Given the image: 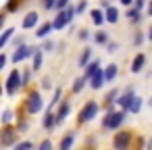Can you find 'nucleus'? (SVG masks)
Returning a JSON list of instances; mask_svg holds the SVG:
<instances>
[{
    "label": "nucleus",
    "instance_id": "nucleus-17",
    "mask_svg": "<svg viewBox=\"0 0 152 150\" xmlns=\"http://www.w3.org/2000/svg\"><path fill=\"white\" fill-rule=\"evenodd\" d=\"M115 75H117V65H108V67H106V71H104L106 81H113V79H115Z\"/></svg>",
    "mask_w": 152,
    "mask_h": 150
},
{
    "label": "nucleus",
    "instance_id": "nucleus-42",
    "mask_svg": "<svg viewBox=\"0 0 152 150\" xmlns=\"http://www.w3.org/2000/svg\"><path fill=\"white\" fill-rule=\"evenodd\" d=\"M150 104H152V100H150Z\"/></svg>",
    "mask_w": 152,
    "mask_h": 150
},
{
    "label": "nucleus",
    "instance_id": "nucleus-21",
    "mask_svg": "<svg viewBox=\"0 0 152 150\" xmlns=\"http://www.w3.org/2000/svg\"><path fill=\"white\" fill-rule=\"evenodd\" d=\"M127 17H129L131 23H137V21H140V11H137V9H131V11L127 13Z\"/></svg>",
    "mask_w": 152,
    "mask_h": 150
},
{
    "label": "nucleus",
    "instance_id": "nucleus-23",
    "mask_svg": "<svg viewBox=\"0 0 152 150\" xmlns=\"http://www.w3.org/2000/svg\"><path fill=\"white\" fill-rule=\"evenodd\" d=\"M13 34H15V29H7V31L2 34V38H0V46H4V44L11 40V36H13Z\"/></svg>",
    "mask_w": 152,
    "mask_h": 150
},
{
    "label": "nucleus",
    "instance_id": "nucleus-31",
    "mask_svg": "<svg viewBox=\"0 0 152 150\" xmlns=\"http://www.w3.org/2000/svg\"><path fill=\"white\" fill-rule=\"evenodd\" d=\"M86 9H88V2H86V0H81V2L77 4V13H83Z\"/></svg>",
    "mask_w": 152,
    "mask_h": 150
},
{
    "label": "nucleus",
    "instance_id": "nucleus-11",
    "mask_svg": "<svg viewBox=\"0 0 152 150\" xmlns=\"http://www.w3.org/2000/svg\"><path fill=\"white\" fill-rule=\"evenodd\" d=\"M69 110H71L69 102H63V104H61V108H58V113H56V123H58V121H65V117L69 115Z\"/></svg>",
    "mask_w": 152,
    "mask_h": 150
},
{
    "label": "nucleus",
    "instance_id": "nucleus-40",
    "mask_svg": "<svg viewBox=\"0 0 152 150\" xmlns=\"http://www.w3.org/2000/svg\"><path fill=\"white\" fill-rule=\"evenodd\" d=\"M148 13H150V15H152V2H150V4H148Z\"/></svg>",
    "mask_w": 152,
    "mask_h": 150
},
{
    "label": "nucleus",
    "instance_id": "nucleus-7",
    "mask_svg": "<svg viewBox=\"0 0 152 150\" xmlns=\"http://www.w3.org/2000/svg\"><path fill=\"white\" fill-rule=\"evenodd\" d=\"M129 140H131L129 131H121V133H117V138H115V148H117V150H127Z\"/></svg>",
    "mask_w": 152,
    "mask_h": 150
},
{
    "label": "nucleus",
    "instance_id": "nucleus-33",
    "mask_svg": "<svg viewBox=\"0 0 152 150\" xmlns=\"http://www.w3.org/2000/svg\"><path fill=\"white\" fill-rule=\"evenodd\" d=\"M11 119H13V115L7 110V113H4V117H2V121H4V123H11Z\"/></svg>",
    "mask_w": 152,
    "mask_h": 150
},
{
    "label": "nucleus",
    "instance_id": "nucleus-15",
    "mask_svg": "<svg viewBox=\"0 0 152 150\" xmlns=\"http://www.w3.org/2000/svg\"><path fill=\"white\" fill-rule=\"evenodd\" d=\"M98 71H100V69H98V63H90V65H88V69H86V75H83V77H86V79H90V77H94Z\"/></svg>",
    "mask_w": 152,
    "mask_h": 150
},
{
    "label": "nucleus",
    "instance_id": "nucleus-18",
    "mask_svg": "<svg viewBox=\"0 0 152 150\" xmlns=\"http://www.w3.org/2000/svg\"><path fill=\"white\" fill-rule=\"evenodd\" d=\"M54 123H56V115H52V113L48 110V113H46V117H44V127L48 129V127H52Z\"/></svg>",
    "mask_w": 152,
    "mask_h": 150
},
{
    "label": "nucleus",
    "instance_id": "nucleus-29",
    "mask_svg": "<svg viewBox=\"0 0 152 150\" xmlns=\"http://www.w3.org/2000/svg\"><path fill=\"white\" fill-rule=\"evenodd\" d=\"M34 146H31V142H21L19 146H17V150H31Z\"/></svg>",
    "mask_w": 152,
    "mask_h": 150
},
{
    "label": "nucleus",
    "instance_id": "nucleus-4",
    "mask_svg": "<svg viewBox=\"0 0 152 150\" xmlns=\"http://www.w3.org/2000/svg\"><path fill=\"white\" fill-rule=\"evenodd\" d=\"M96 113H98V104H96V102H88V104L81 108V113H79V121H81V123H83V121H90V119L96 117Z\"/></svg>",
    "mask_w": 152,
    "mask_h": 150
},
{
    "label": "nucleus",
    "instance_id": "nucleus-41",
    "mask_svg": "<svg viewBox=\"0 0 152 150\" xmlns=\"http://www.w3.org/2000/svg\"><path fill=\"white\" fill-rule=\"evenodd\" d=\"M148 36H150V40H152V27H150V34H148Z\"/></svg>",
    "mask_w": 152,
    "mask_h": 150
},
{
    "label": "nucleus",
    "instance_id": "nucleus-38",
    "mask_svg": "<svg viewBox=\"0 0 152 150\" xmlns=\"http://www.w3.org/2000/svg\"><path fill=\"white\" fill-rule=\"evenodd\" d=\"M88 36H90V34H88V31H86V29H83V31H79V38H83V40H86V38H88Z\"/></svg>",
    "mask_w": 152,
    "mask_h": 150
},
{
    "label": "nucleus",
    "instance_id": "nucleus-26",
    "mask_svg": "<svg viewBox=\"0 0 152 150\" xmlns=\"http://www.w3.org/2000/svg\"><path fill=\"white\" fill-rule=\"evenodd\" d=\"M86 81H88L86 77H79V79L75 81V86H73V92H81V88L86 86Z\"/></svg>",
    "mask_w": 152,
    "mask_h": 150
},
{
    "label": "nucleus",
    "instance_id": "nucleus-35",
    "mask_svg": "<svg viewBox=\"0 0 152 150\" xmlns=\"http://www.w3.org/2000/svg\"><path fill=\"white\" fill-rule=\"evenodd\" d=\"M7 65V54H2V56H0V69H2Z\"/></svg>",
    "mask_w": 152,
    "mask_h": 150
},
{
    "label": "nucleus",
    "instance_id": "nucleus-5",
    "mask_svg": "<svg viewBox=\"0 0 152 150\" xmlns=\"http://www.w3.org/2000/svg\"><path fill=\"white\" fill-rule=\"evenodd\" d=\"M40 108H42V96H40V92H31L27 96V110L29 113H38Z\"/></svg>",
    "mask_w": 152,
    "mask_h": 150
},
{
    "label": "nucleus",
    "instance_id": "nucleus-14",
    "mask_svg": "<svg viewBox=\"0 0 152 150\" xmlns=\"http://www.w3.org/2000/svg\"><path fill=\"white\" fill-rule=\"evenodd\" d=\"M104 19H106V15H104L102 11H98V9H96V11H92V21H94L96 25H102V21H104Z\"/></svg>",
    "mask_w": 152,
    "mask_h": 150
},
{
    "label": "nucleus",
    "instance_id": "nucleus-39",
    "mask_svg": "<svg viewBox=\"0 0 152 150\" xmlns=\"http://www.w3.org/2000/svg\"><path fill=\"white\" fill-rule=\"evenodd\" d=\"M121 2H123V4H127V7H129V4H131V2H133V0H121Z\"/></svg>",
    "mask_w": 152,
    "mask_h": 150
},
{
    "label": "nucleus",
    "instance_id": "nucleus-19",
    "mask_svg": "<svg viewBox=\"0 0 152 150\" xmlns=\"http://www.w3.org/2000/svg\"><path fill=\"white\" fill-rule=\"evenodd\" d=\"M90 54H92V52H90V48H86V50H83V54L79 56V67H88V61H90Z\"/></svg>",
    "mask_w": 152,
    "mask_h": 150
},
{
    "label": "nucleus",
    "instance_id": "nucleus-22",
    "mask_svg": "<svg viewBox=\"0 0 152 150\" xmlns=\"http://www.w3.org/2000/svg\"><path fill=\"white\" fill-rule=\"evenodd\" d=\"M140 106H142V100H140L137 96H133V100H131V106H129V110H131V113H137V110H140Z\"/></svg>",
    "mask_w": 152,
    "mask_h": 150
},
{
    "label": "nucleus",
    "instance_id": "nucleus-36",
    "mask_svg": "<svg viewBox=\"0 0 152 150\" xmlns=\"http://www.w3.org/2000/svg\"><path fill=\"white\" fill-rule=\"evenodd\" d=\"M52 46H54L52 42H44V50H52Z\"/></svg>",
    "mask_w": 152,
    "mask_h": 150
},
{
    "label": "nucleus",
    "instance_id": "nucleus-24",
    "mask_svg": "<svg viewBox=\"0 0 152 150\" xmlns=\"http://www.w3.org/2000/svg\"><path fill=\"white\" fill-rule=\"evenodd\" d=\"M19 9V0H9V2H7V11L9 13H15Z\"/></svg>",
    "mask_w": 152,
    "mask_h": 150
},
{
    "label": "nucleus",
    "instance_id": "nucleus-25",
    "mask_svg": "<svg viewBox=\"0 0 152 150\" xmlns=\"http://www.w3.org/2000/svg\"><path fill=\"white\" fill-rule=\"evenodd\" d=\"M96 42H98V44H106V42H108L106 31H98V34H96Z\"/></svg>",
    "mask_w": 152,
    "mask_h": 150
},
{
    "label": "nucleus",
    "instance_id": "nucleus-30",
    "mask_svg": "<svg viewBox=\"0 0 152 150\" xmlns=\"http://www.w3.org/2000/svg\"><path fill=\"white\" fill-rule=\"evenodd\" d=\"M38 150H52V144H50V140H44L42 144H40V148Z\"/></svg>",
    "mask_w": 152,
    "mask_h": 150
},
{
    "label": "nucleus",
    "instance_id": "nucleus-27",
    "mask_svg": "<svg viewBox=\"0 0 152 150\" xmlns=\"http://www.w3.org/2000/svg\"><path fill=\"white\" fill-rule=\"evenodd\" d=\"M13 138H15V133H13L11 129H7V131H4V135H2V144H11V142H13Z\"/></svg>",
    "mask_w": 152,
    "mask_h": 150
},
{
    "label": "nucleus",
    "instance_id": "nucleus-32",
    "mask_svg": "<svg viewBox=\"0 0 152 150\" xmlns=\"http://www.w3.org/2000/svg\"><path fill=\"white\" fill-rule=\"evenodd\" d=\"M44 7H46V9H52V7H56V0H44Z\"/></svg>",
    "mask_w": 152,
    "mask_h": 150
},
{
    "label": "nucleus",
    "instance_id": "nucleus-2",
    "mask_svg": "<svg viewBox=\"0 0 152 150\" xmlns=\"http://www.w3.org/2000/svg\"><path fill=\"white\" fill-rule=\"evenodd\" d=\"M123 113H108L106 117H104V121H102V127H106V129H117L121 123H123Z\"/></svg>",
    "mask_w": 152,
    "mask_h": 150
},
{
    "label": "nucleus",
    "instance_id": "nucleus-28",
    "mask_svg": "<svg viewBox=\"0 0 152 150\" xmlns=\"http://www.w3.org/2000/svg\"><path fill=\"white\" fill-rule=\"evenodd\" d=\"M54 9H58V11L69 9V0H56V7H54Z\"/></svg>",
    "mask_w": 152,
    "mask_h": 150
},
{
    "label": "nucleus",
    "instance_id": "nucleus-1",
    "mask_svg": "<svg viewBox=\"0 0 152 150\" xmlns=\"http://www.w3.org/2000/svg\"><path fill=\"white\" fill-rule=\"evenodd\" d=\"M75 13H77V9H73V7H69V9H65V11H61V13L56 15V19L52 21V25H54V29H63L65 25H69Z\"/></svg>",
    "mask_w": 152,
    "mask_h": 150
},
{
    "label": "nucleus",
    "instance_id": "nucleus-34",
    "mask_svg": "<svg viewBox=\"0 0 152 150\" xmlns=\"http://www.w3.org/2000/svg\"><path fill=\"white\" fill-rule=\"evenodd\" d=\"M58 98H61V90H56V92H54V100H52L50 104H56V102H58Z\"/></svg>",
    "mask_w": 152,
    "mask_h": 150
},
{
    "label": "nucleus",
    "instance_id": "nucleus-3",
    "mask_svg": "<svg viewBox=\"0 0 152 150\" xmlns=\"http://www.w3.org/2000/svg\"><path fill=\"white\" fill-rule=\"evenodd\" d=\"M21 81H23V77H21V73L19 71H11V75H9V79H7V94H15L17 92V88L21 86Z\"/></svg>",
    "mask_w": 152,
    "mask_h": 150
},
{
    "label": "nucleus",
    "instance_id": "nucleus-13",
    "mask_svg": "<svg viewBox=\"0 0 152 150\" xmlns=\"http://www.w3.org/2000/svg\"><path fill=\"white\" fill-rule=\"evenodd\" d=\"M52 29H54V25H52V23L48 21V23H44V25H42V27L38 29V34H36V36H38V38H46V36H48V34H50Z\"/></svg>",
    "mask_w": 152,
    "mask_h": 150
},
{
    "label": "nucleus",
    "instance_id": "nucleus-12",
    "mask_svg": "<svg viewBox=\"0 0 152 150\" xmlns=\"http://www.w3.org/2000/svg\"><path fill=\"white\" fill-rule=\"evenodd\" d=\"M104 15H106V21H108V23H117V21H119V11H117L115 7L106 9V13H104Z\"/></svg>",
    "mask_w": 152,
    "mask_h": 150
},
{
    "label": "nucleus",
    "instance_id": "nucleus-20",
    "mask_svg": "<svg viewBox=\"0 0 152 150\" xmlns=\"http://www.w3.org/2000/svg\"><path fill=\"white\" fill-rule=\"evenodd\" d=\"M42 67V50H36V54H34V67L31 69H40Z\"/></svg>",
    "mask_w": 152,
    "mask_h": 150
},
{
    "label": "nucleus",
    "instance_id": "nucleus-10",
    "mask_svg": "<svg viewBox=\"0 0 152 150\" xmlns=\"http://www.w3.org/2000/svg\"><path fill=\"white\" fill-rule=\"evenodd\" d=\"M104 81H106L104 73H102V71H98V73L92 77V88H94V90H100V88L104 86Z\"/></svg>",
    "mask_w": 152,
    "mask_h": 150
},
{
    "label": "nucleus",
    "instance_id": "nucleus-8",
    "mask_svg": "<svg viewBox=\"0 0 152 150\" xmlns=\"http://www.w3.org/2000/svg\"><path fill=\"white\" fill-rule=\"evenodd\" d=\"M21 25H23V29H31L34 25H38V13H27Z\"/></svg>",
    "mask_w": 152,
    "mask_h": 150
},
{
    "label": "nucleus",
    "instance_id": "nucleus-37",
    "mask_svg": "<svg viewBox=\"0 0 152 150\" xmlns=\"http://www.w3.org/2000/svg\"><path fill=\"white\" fill-rule=\"evenodd\" d=\"M142 7H144V0H137V2H135V9H137V11H140V9H142Z\"/></svg>",
    "mask_w": 152,
    "mask_h": 150
},
{
    "label": "nucleus",
    "instance_id": "nucleus-6",
    "mask_svg": "<svg viewBox=\"0 0 152 150\" xmlns=\"http://www.w3.org/2000/svg\"><path fill=\"white\" fill-rule=\"evenodd\" d=\"M36 50H38V48H29V46H19V48L15 50V54H13V61H15V63H21L23 59H27V56H34V54H36Z\"/></svg>",
    "mask_w": 152,
    "mask_h": 150
},
{
    "label": "nucleus",
    "instance_id": "nucleus-16",
    "mask_svg": "<svg viewBox=\"0 0 152 150\" xmlns=\"http://www.w3.org/2000/svg\"><path fill=\"white\" fill-rule=\"evenodd\" d=\"M71 146H73V133H67L61 142V150H71Z\"/></svg>",
    "mask_w": 152,
    "mask_h": 150
},
{
    "label": "nucleus",
    "instance_id": "nucleus-9",
    "mask_svg": "<svg viewBox=\"0 0 152 150\" xmlns=\"http://www.w3.org/2000/svg\"><path fill=\"white\" fill-rule=\"evenodd\" d=\"M144 63H146V56H144V54H137V56L133 59V63H131V71H133V73H140L142 67H144Z\"/></svg>",
    "mask_w": 152,
    "mask_h": 150
}]
</instances>
